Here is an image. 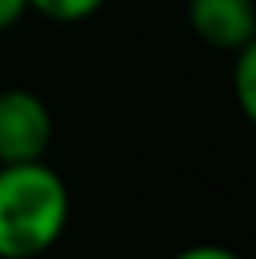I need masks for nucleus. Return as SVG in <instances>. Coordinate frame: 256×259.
Returning <instances> with one entry per match:
<instances>
[{"label":"nucleus","instance_id":"f03ea898","mask_svg":"<svg viewBox=\"0 0 256 259\" xmlns=\"http://www.w3.org/2000/svg\"><path fill=\"white\" fill-rule=\"evenodd\" d=\"M53 143V109L30 87L0 91V165L38 162Z\"/></svg>","mask_w":256,"mask_h":259},{"label":"nucleus","instance_id":"f257e3e1","mask_svg":"<svg viewBox=\"0 0 256 259\" xmlns=\"http://www.w3.org/2000/svg\"><path fill=\"white\" fill-rule=\"evenodd\" d=\"M72 218V192L46 158L0 165V259H38Z\"/></svg>","mask_w":256,"mask_h":259},{"label":"nucleus","instance_id":"7ed1b4c3","mask_svg":"<svg viewBox=\"0 0 256 259\" xmlns=\"http://www.w3.org/2000/svg\"><path fill=\"white\" fill-rule=\"evenodd\" d=\"M189 30L204 46L234 53L256 41V4L252 0H189L185 4Z\"/></svg>","mask_w":256,"mask_h":259},{"label":"nucleus","instance_id":"0eeeda50","mask_svg":"<svg viewBox=\"0 0 256 259\" xmlns=\"http://www.w3.org/2000/svg\"><path fill=\"white\" fill-rule=\"evenodd\" d=\"M26 12H30L26 0H0V34L12 30V26H19L26 19Z\"/></svg>","mask_w":256,"mask_h":259},{"label":"nucleus","instance_id":"20e7f679","mask_svg":"<svg viewBox=\"0 0 256 259\" xmlns=\"http://www.w3.org/2000/svg\"><path fill=\"white\" fill-rule=\"evenodd\" d=\"M230 83H234V98H237L241 117H245V120H256V41L234 49Z\"/></svg>","mask_w":256,"mask_h":259},{"label":"nucleus","instance_id":"39448f33","mask_svg":"<svg viewBox=\"0 0 256 259\" xmlns=\"http://www.w3.org/2000/svg\"><path fill=\"white\" fill-rule=\"evenodd\" d=\"M26 4H30V12L46 15L53 23H83L102 12L105 0H26Z\"/></svg>","mask_w":256,"mask_h":259},{"label":"nucleus","instance_id":"423d86ee","mask_svg":"<svg viewBox=\"0 0 256 259\" xmlns=\"http://www.w3.org/2000/svg\"><path fill=\"white\" fill-rule=\"evenodd\" d=\"M170 259H241V255L226 244H189L181 252H173Z\"/></svg>","mask_w":256,"mask_h":259}]
</instances>
